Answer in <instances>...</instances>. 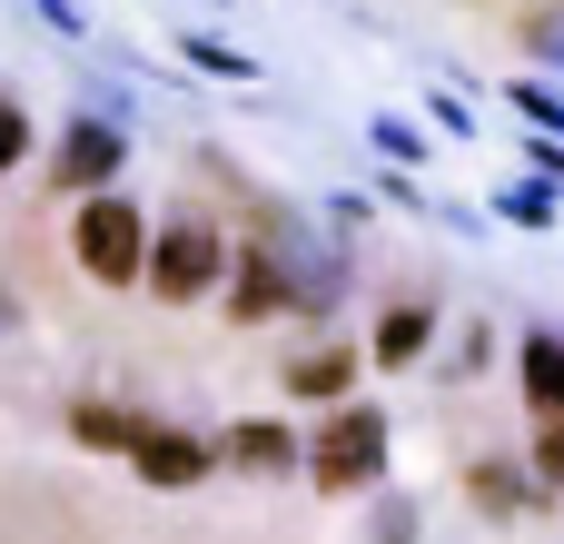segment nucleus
I'll return each mask as SVG.
<instances>
[{
    "label": "nucleus",
    "instance_id": "obj_20",
    "mask_svg": "<svg viewBox=\"0 0 564 544\" xmlns=\"http://www.w3.org/2000/svg\"><path fill=\"white\" fill-rule=\"evenodd\" d=\"M30 10H40L50 30H79V10H69V0H30Z\"/></svg>",
    "mask_w": 564,
    "mask_h": 544
},
{
    "label": "nucleus",
    "instance_id": "obj_16",
    "mask_svg": "<svg viewBox=\"0 0 564 544\" xmlns=\"http://www.w3.org/2000/svg\"><path fill=\"white\" fill-rule=\"evenodd\" d=\"M377 149H387V159H406V168H416V159H426V139H416V129H406V119H377Z\"/></svg>",
    "mask_w": 564,
    "mask_h": 544
},
{
    "label": "nucleus",
    "instance_id": "obj_7",
    "mask_svg": "<svg viewBox=\"0 0 564 544\" xmlns=\"http://www.w3.org/2000/svg\"><path fill=\"white\" fill-rule=\"evenodd\" d=\"M525 406L564 426V337H525Z\"/></svg>",
    "mask_w": 564,
    "mask_h": 544
},
{
    "label": "nucleus",
    "instance_id": "obj_19",
    "mask_svg": "<svg viewBox=\"0 0 564 544\" xmlns=\"http://www.w3.org/2000/svg\"><path fill=\"white\" fill-rule=\"evenodd\" d=\"M535 178H545V188H564V149H555V139H535Z\"/></svg>",
    "mask_w": 564,
    "mask_h": 544
},
{
    "label": "nucleus",
    "instance_id": "obj_13",
    "mask_svg": "<svg viewBox=\"0 0 564 544\" xmlns=\"http://www.w3.org/2000/svg\"><path fill=\"white\" fill-rule=\"evenodd\" d=\"M516 109H525L545 139H564V89H545V79H516Z\"/></svg>",
    "mask_w": 564,
    "mask_h": 544
},
{
    "label": "nucleus",
    "instance_id": "obj_6",
    "mask_svg": "<svg viewBox=\"0 0 564 544\" xmlns=\"http://www.w3.org/2000/svg\"><path fill=\"white\" fill-rule=\"evenodd\" d=\"M288 307V278H278V248H238V327L278 317Z\"/></svg>",
    "mask_w": 564,
    "mask_h": 544
},
{
    "label": "nucleus",
    "instance_id": "obj_9",
    "mask_svg": "<svg viewBox=\"0 0 564 544\" xmlns=\"http://www.w3.org/2000/svg\"><path fill=\"white\" fill-rule=\"evenodd\" d=\"M347 377H357V357L347 347H317V357L288 367V396H347Z\"/></svg>",
    "mask_w": 564,
    "mask_h": 544
},
{
    "label": "nucleus",
    "instance_id": "obj_18",
    "mask_svg": "<svg viewBox=\"0 0 564 544\" xmlns=\"http://www.w3.org/2000/svg\"><path fill=\"white\" fill-rule=\"evenodd\" d=\"M535 486H564V426H545V446H535Z\"/></svg>",
    "mask_w": 564,
    "mask_h": 544
},
{
    "label": "nucleus",
    "instance_id": "obj_12",
    "mask_svg": "<svg viewBox=\"0 0 564 544\" xmlns=\"http://www.w3.org/2000/svg\"><path fill=\"white\" fill-rule=\"evenodd\" d=\"M466 496H476L486 515H525V505H535V486H525L516 466H476V476H466Z\"/></svg>",
    "mask_w": 564,
    "mask_h": 544
},
{
    "label": "nucleus",
    "instance_id": "obj_22",
    "mask_svg": "<svg viewBox=\"0 0 564 544\" xmlns=\"http://www.w3.org/2000/svg\"><path fill=\"white\" fill-rule=\"evenodd\" d=\"M0 327H10V297H0Z\"/></svg>",
    "mask_w": 564,
    "mask_h": 544
},
{
    "label": "nucleus",
    "instance_id": "obj_11",
    "mask_svg": "<svg viewBox=\"0 0 564 544\" xmlns=\"http://www.w3.org/2000/svg\"><path fill=\"white\" fill-rule=\"evenodd\" d=\"M69 436H79V446H119V456H129V446H139V416H129V406H69Z\"/></svg>",
    "mask_w": 564,
    "mask_h": 544
},
{
    "label": "nucleus",
    "instance_id": "obj_3",
    "mask_svg": "<svg viewBox=\"0 0 564 544\" xmlns=\"http://www.w3.org/2000/svg\"><path fill=\"white\" fill-rule=\"evenodd\" d=\"M218 268H228L218 228H208V218H169V228L149 238V268H139V278H149L159 297H208V287H218Z\"/></svg>",
    "mask_w": 564,
    "mask_h": 544
},
{
    "label": "nucleus",
    "instance_id": "obj_5",
    "mask_svg": "<svg viewBox=\"0 0 564 544\" xmlns=\"http://www.w3.org/2000/svg\"><path fill=\"white\" fill-rule=\"evenodd\" d=\"M109 168H119V119H79V129L59 139V168H50V178L89 198V188H109Z\"/></svg>",
    "mask_w": 564,
    "mask_h": 544
},
{
    "label": "nucleus",
    "instance_id": "obj_21",
    "mask_svg": "<svg viewBox=\"0 0 564 544\" xmlns=\"http://www.w3.org/2000/svg\"><path fill=\"white\" fill-rule=\"evenodd\" d=\"M535 50H545V59H564V20H535Z\"/></svg>",
    "mask_w": 564,
    "mask_h": 544
},
{
    "label": "nucleus",
    "instance_id": "obj_2",
    "mask_svg": "<svg viewBox=\"0 0 564 544\" xmlns=\"http://www.w3.org/2000/svg\"><path fill=\"white\" fill-rule=\"evenodd\" d=\"M69 258H79L99 287H129V278L149 268V218H139L129 198H89L79 228H69Z\"/></svg>",
    "mask_w": 564,
    "mask_h": 544
},
{
    "label": "nucleus",
    "instance_id": "obj_14",
    "mask_svg": "<svg viewBox=\"0 0 564 544\" xmlns=\"http://www.w3.org/2000/svg\"><path fill=\"white\" fill-rule=\"evenodd\" d=\"M496 208H506V218H516V228H545V218H555V188H545V178H535V188H506V198H496Z\"/></svg>",
    "mask_w": 564,
    "mask_h": 544
},
{
    "label": "nucleus",
    "instance_id": "obj_8",
    "mask_svg": "<svg viewBox=\"0 0 564 544\" xmlns=\"http://www.w3.org/2000/svg\"><path fill=\"white\" fill-rule=\"evenodd\" d=\"M228 456H238L248 476H288V466H297V436H288V426H238Z\"/></svg>",
    "mask_w": 564,
    "mask_h": 544
},
{
    "label": "nucleus",
    "instance_id": "obj_15",
    "mask_svg": "<svg viewBox=\"0 0 564 544\" xmlns=\"http://www.w3.org/2000/svg\"><path fill=\"white\" fill-rule=\"evenodd\" d=\"M188 59L218 69V79H248V50H228V40H188Z\"/></svg>",
    "mask_w": 564,
    "mask_h": 544
},
{
    "label": "nucleus",
    "instance_id": "obj_4",
    "mask_svg": "<svg viewBox=\"0 0 564 544\" xmlns=\"http://www.w3.org/2000/svg\"><path fill=\"white\" fill-rule=\"evenodd\" d=\"M129 456H139V476H149L159 496H188V486L208 476V446H198V436H178V426H139V446H129Z\"/></svg>",
    "mask_w": 564,
    "mask_h": 544
},
{
    "label": "nucleus",
    "instance_id": "obj_17",
    "mask_svg": "<svg viewBox=\"0 0 564 544\" xmlns=\"http://www.w3.org/2000/svg\"><path fill=\"white\" fill-rule=\"evenodd\" d=\"M20 149H30V119H20V109L0 99V168H20Z\"/></svg>",
    "mask_w": 564,
    "mask_h": 544
},
{
    "label": "nucleus",
    "instance_id": "obj_1",
    "mask_svg": "<svg viewBox=\"0 0 564 544\" xmlns=\"http://www.w3.org/2000/svg\"><path fill=\"white\" fill-rule=\"evenodd\" d=\"M377 466H387V416H377V406H337V416L317 426V446H307V476H317L327 496H367Z\"/></svg>",
    "mask_w": 564,
    "mask_h": 544
},
{
    "label": "nucleus",
    "instance_id": "obj_10",
    "mask_svg": "<svg viewBox=\"0 0 564 544\" xmlns=\"http://www.w3.org/2000/svg\"><path fill=\"white\" fill-rule=\"evenodd\" d=\"M426 327H436L426 307H397V317L377 327V367H416V357H426Z\"/></svg>",
    "mask_w": 564,
    "mask_h": 544
}]
</instances>
